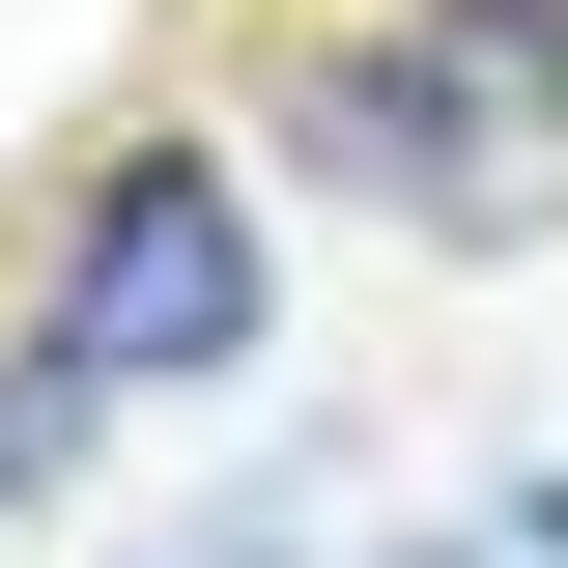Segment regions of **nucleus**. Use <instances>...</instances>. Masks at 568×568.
<instances>
[{"label": "nucleus", "mask_w": 568, "mask_h": 568, "mask_svg": "<svg viewBox=\"0 0 568 568\" xmlns=\"http://www.w3.org/2000/svg\"><path fill=\"white\" fill-rule=\"evenodd\" d=\"M256 142L313 171V200L426 227V256H511V227L568 200V0H398V29H313V58L256 85Z\"/></svg>", "instance_id": "f257e3e1"}, {"label": "nucleus", "mask_w": 568, "mask_h": 568, "mask_svg": "<svg viewBox=\"0 0 568 568\" xmlns=\"http://www.w3.org/2000/svg\"><path fill=\"white\" fill-rule=\"evenodd\" d=\"M171 568H284V511H227V540H171Z\"/></svg>", "instance_id": "39448f33"}, {"label": "nucleus", "mask_w": 568, "mask_h": 568, "mask_svg": "<svg viewBox=\"0 0 568 568\" xmlns=\"http://www.w3.org/2000/svg\"><path fill=\"white\" fill-rule=\"evenodd\" d=\"M58 342L114 398H227L256 369V200H227V142H114L58 227Z\"/></svg>", "instance_id": "f03ea898"}, {"label": "nucleus", "mask_w": 568, "mask_h": 568, "mask_svg": "<svg viewBox=\"0 0 568 568\" xmlns=\"http://www.w3.org/2000/svg\"><path fill=\"white\" fill-rule=\"evenodd\" d=\"M85 426H114V369H85V342H58V313H29V342H0V511H29V484H58V455H85Z\"/></svg>", "instance_id": "7ed1b4c3"}, {"label": "nucleus", "mask_w": 568, "mask_h": 568, "mask_svg": "<svg viewBox=\"0 0 568 568\" xmlns=\"http://www.w3.org/2000/svg\"><path fill=\"white\" fill-rule=\"evenodd\" d=\"M398 568H568V455H540V484H484L455 540H398Z\"/></svg>", "instance_id": "20e7f679"}]
</instances>
